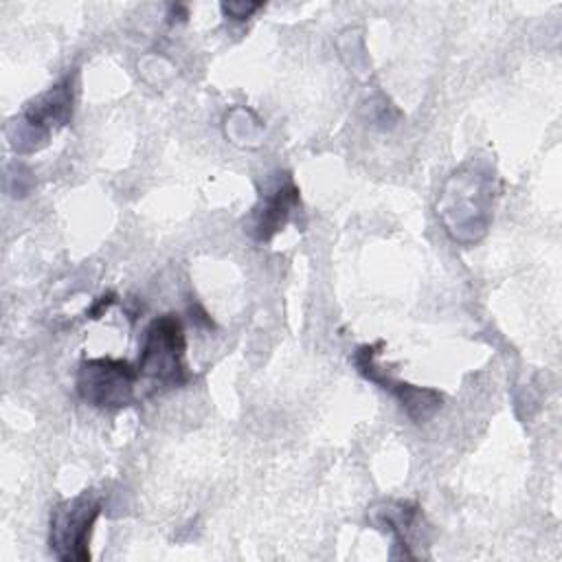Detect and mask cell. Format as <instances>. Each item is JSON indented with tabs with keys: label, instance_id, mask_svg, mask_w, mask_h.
<instances>
[{
	"label": "cell",
	"instance_id": "5b68a950",
	"mask_svg": "<svg viewBox=\"0 0 562 562\" xmlns=\"http://www.w3.org/2000/svg\"><path fill=\"white\" fill-rule=\"evenodd\" d=\"M138 367L119 358H88L77 371V393L97 408H121L134 400Z\"/></svg>",
	"mask_w": 562,
	"mask_h": 562
},
{
	"label": "cell",
	"instance_id": "277c9868",
	"mask_svg": "<svg viewBox=\"0 0 562 562\" xmlns=\"http://www.w3.org/2000/svg\"><path fill=\"white\" fill-rule=\"evenodd\" d=\"M72 116V79L64 77L53 88L24 105L20 116L9 125L11 147L15 151H33L48 143L50 134L68 123Z\"/></svg>",
	"mask_w": 562,
	"mask_h": 562
},
{
	"label": "cell",
	"instance_id": "52a82bcc",
	"mask_svg": "<svg viewBox=\"0 0 562 562\" xmlns=\"http://www.w3.org/2000/svg\"><path fill=\"white\" fill-rule=\"evenodd\" d=\"M296 204L299 189L290 178H285L272 191L261 195V202L252 215V237L257 241H270L285 226Z\"/></svg>",
	"mask_w": 562,
	"mask_h": 562
},
{
	"label": "cell",
	"instance_id": "6da1fadb",
	"mask_svg": "<svg viewBox=\"0 0 562 562\" xmlns=\"http://www.w3.org/2000/svg\"><path fill=\"white\" fill-rule=\"evenodd\" d=\"M492 204L494 171L479 160H470L446 180L437 200V215L454 241L472 244L485 235L492 222Z\"/></svg>",
	"mask_w": 562,
	"mask_h": 562
},
{
	"label": "cell",
	"instance_id": "7a4b0ae2",
	"mask_svg": "<svg viewBox=\"0 0 562 562\" xmlns=\"http://www.w3.org/2000/svg\"><path fill=\"white\" fill-rule=\"evenodd\" d=\"M101 507L103 498L94 490H83L53 507L48 522V544L55 558L64 562L90 560V533L101 514Z\"/></svg>",
	"mask_w": 562,
	"mask_h": 562
},
{
	"label": "cell",
	"instance_id": "9c48e42d",
	"mask_svg": "<svg viewBox=\"0 0 562 562\" xmlns=\"http://www.w3.org/2000/svg\"><path fill=\"white\" fill-rule=\"evenodd\" d=\"M261 7V2H222V11L233 20H246Z\"/></svg>",
	"mask_w": 562,
	"mask_h": 562
},
{
	"label": "cell",
	"instance_id": "ba28073f",
	"mask_svg": "<svg viewBox=\"0 0 562 562\" xmlns=\"http://www.w3.org/2000/svg\"><path fill=\"white\" fill-rule=\"evenodd\" d=\"M369 518L378 529H384L393 536L395 544L402 549V555L413 558L411 538L417 533L422 512L415 503L408 501H382L369 509Z\"/></svg>",
	"mask_w": 562,
	"mask_h": 562
},
{
	"label": "cell",
	"instance_id": "30bf717a",
	"mask_svg": "<svg viewBox=\"0 0 562 562\" xmlns=\"http://www.w3.org/2000/svg\"><path fill=\"white\" fill-rule=\"evenodd\" d=\"M112 301H114V294H108V296H101V301L90 310V314H92V318H97L103 310H108L110 305H112Z\"/></svg>",
	"mask_w": 562,
	"mask_h": 562
},
{
	"label": "cell",
	"instance_id": "3957f363",
	"mask_svg": "<svg viewBox=\"0 0 562 562\" xmlns=\"http://www.w3.org/2000/svg\"><path fill=\"white\" fill-rule=\"evenodd\" d=\"M184 329L180 318L173 314H162L154 318L140 340L138 356V373L162 384V386H180L189 380V371L184 367Z\"/></svg>",
	"mask_w": 562,
	"mask_h": 562
},
{
	"label": "cell",
	"instance_id": "8992f818",
	"mask_svg": "<svg viewBox=\"0 0 562 562\" xmlns=\"http://www.w3.org/2000/svg\"><path fill=\"white\" fill-rule=\"evenodd\" d=\"M380 345H364V347H360L358 351H356V367H358V371L367 378V380H371V382H375V384H380L382 389H389L395 397H397V402L402 404V408L417 422V424H422V422H426L439 406H441V393H437V391H432V389H422V386H413V384H406V382H395V380H391L378 364H375V349H378Z\"/></svg>",
	"mask_w": 562,
	"mask_h": 562
}]
</instances>
